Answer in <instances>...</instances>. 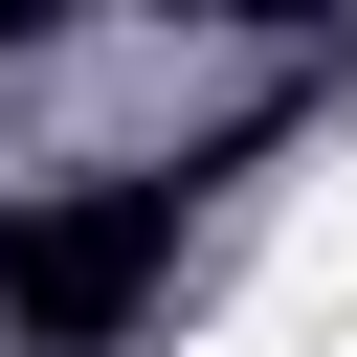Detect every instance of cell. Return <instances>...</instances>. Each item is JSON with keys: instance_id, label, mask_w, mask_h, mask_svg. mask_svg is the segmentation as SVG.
Listing matches in <instances>:
<instances>
[{"instance_id": "cell-2", "label": "cell", "mask_w": 357, "mask_h": 357, "mask_svg": "<svg viewBox=\"0 0 357 357\" xmlns=\"http://www.w3.org/2000/svg\"><path fill=\"white\" fill-rule=\"evenodd\" d=\"M22 45H67V0H0V67H22Z\"/></svg>"}, {"instance_id": "cell-1", "label": "cell", "mask_w": 357, "mask_h": 357, "mask_svg": "<svg viewBox=\"0 0 357 357\" xmlns=\"http://www.w3.org/2000/svg\"><path fill=\"white\" fill-rule=\"evenodd\" d=\"M178 201H201V156H89L45 201H0V335L22 357H112L156 312V268H178Z\"/></svg>"}]
</instances>
